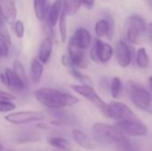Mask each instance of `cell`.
<instances>
[{
    "instance_id": "836d02e7",
    "label": "cell",
    "mask_w": 152,
    "mask_h": 151,
    "mask_svg": "<svg viewBox=\"0 0 152 151\" xmlns=\"http://www.w3.org/2000/svg\"><path fill=\"white\" fill-rule=\"evenodd\" d=\"M82 5H85L87 8H92L94 4V0H79Z\"/></svg>"
},
{
    "instance_id": "f1b7e54d",
    "label": "cell",
    "mask_w": 152,
    "mask_h": 151,
    "mask_svg": "<svg viewBox=\"0 0 152 151\" xmlns=\"http://www.w3.org/2000/svg\"><path fill=\"white\" fill-rule=\"evenodd\" d=\"M13 31H14V34L15 36L21 39L24 36V33H25V27H24V24L21 20H17L14 21L13 23Z\"/></svg>"
},
{
    "instance_id": "8fae6325",
    "label": "cell",
    "mask_w": 152,
    "mask_h": 151,
    "mask_svg": "<svg viewBox=\"0 0 152 151\" xmlns=\"http://www.w3.org/2000/svg\"><path fill=\"white\" fill-rule=\"evenodd\" d=\"M0 80L12 92L20 93L27 88L25 84L18 77L13 69L6 68L3 74L0 75Z\"/></svg>"
},
{
    "instance_id": "d4e9b609",
    "label": "cell",
    "mask_w": 152,
    "mask_h": 151,
    "mask_svg": "<svg viewBox=\"0 0 152 151\" xmlns=\"http://www.w3.org/2000/svg\"><path fill=\"white\" fill-rule=\"evenodd\" d=\"M136 63H137V66L141 69H146L149 66L150 60H149V56L145 48L142 47L137 50Z\"/></svg>"
},
{
    "instance_id": "4316f807",
    "label": "cell",
    "mask_w": 152,
    "mask_h": 151,
    "mask_svg": "<svg viewBox=\"0 0 152 151\" xmlns=\"http://www.w3.org/2000/svg\"><path fill=\"white\" fill-rule=\"evenodd\" d=\"M70 66H71V68H70L71 74L77 81H79L82 85H93V82H92V80H91V78L89 77H87L86 75L81 73L77 69V68H76V67H74L72 65H70Z\"/></svg>"
},
{
    "instance_id": "d6986e66",
    "label": "cell",
    "mask_w": 152,
    "mask_h": 151,
    "mask_svg": "<svg viewBox=\"0 0 152 151\" xmlns=\"http://www.w3.org/2000/svg\"><path fill=\"white\" fill-rule=\"evenodd\" d=\"M61 10H62V1L61 0H56L50 5L46 20L53 27H55L57 25L60 16H61Z\"/></svg>"
},
{
    "instance_id": "8d00e7d4",
    "label": "cell",
    "mask_w": 152,
    "mask_h": 151,
    "mask_svg": "<svg viewBox=\"0 0 152 151\" xmlns=\"http://www.w3.org/2000/svg\"><path fill=\"white\" fill-rule=\"evenodd\" d=\"M1 59H2V56H1V54H0V61H1Z\"/></svg>"
},
{
    "instance_id": "30bf717a",
    "label": "cell",
    "mask_w": 152,
    "mask_h": 151,
    "mask_svg": "<svg viewBox=\"0 0 152 151\" xmlns=\"http://www.w3.org/2000/svg\"><path fill=\"white\" fill-rule=\"evenodd\" d=\"M69 57L70 60V65L77 69H86L88 66V61L86 53V50H83L70 41H69Z\"/></svg>"
},
{
    "instance_id": "3957f363",
    "label": "cell",
    "mask_w": 152,
    "mask_h": 151,
    "mask_svg": "<svg viewBox=\"0 0 152 151\" xmlns=\"http://www.w3.org/2000/svg\"><path fill=\"white\" fill-rule=\"evenodd\" d=\"M126 90L133 103L140 109L146 110L151 103V96L148 90L141 84L128 80L126 84Z\"/></svg>"
},
{
    "instance_id": "7c38bea8",
    "label": "cell",
    "mask_w": 152,
    "mask_h": 151,
    "mask_svg": "<svg viewBox=\"0 0 152 151\" xmlns=\"http://www.w3.org/2000/svg\"><path fill=\"white\" fill-rule=\"evenodd\" d=\"M115 56L118 65L126 68L132 61V52L129 45L124 41H118L115 47Z\"/></svg>"
},
{
    "instance_id": "484cf974",
    "label": "cell",
    "mask_w": 152,
    "mask_h": 151,
    "mask_svg": "<svg viewBox=\"0 0 152 151\" xmlns=\"http://www.w3.org/2000/svg\"><path fill=\"white\" fill-rule=\"evenodd\" d=\"M48 143L57 149L63 150H70V145L69 142L61 137H52L48 139Z\"/></svg>"
},
{
    "instance_id": "7a4b0ae2",
    "label": "cell",
    "mask_w": 152,
    "mask_h": 151,
    "mask_svg": "<svg viewBox=\"0 0 152 151\" xmlns=\"http://www.w3.org/2000/svg\"><path fill=\"white\" fill-rule=\"evenodd\" d=\"M34 95L39 103L50 109L70 107L79 101V100L74 95L48 87H43L36 90Z\"/></svg>"
},
{
    "instance_id": "83f0119b",
    "label": "cell",
    "mask_w": 152,
    "mask_h": 151,
    "mask_svg": "<svg viewBox=\"0 0 152 151\" xmlns=\"http://www.w3.org/2000/svg\"><path fill=\"white\" fill-rule=\"evenodd\" d=\"M110 93L111 96L113 98H118L121 93L122 90V82L120 80L119 77H115L112 78L111 82H110Z\"/></svg>"
},
{
    "instance_id": "d6a6232c",
    "label": "cell",
    "mask_w": 152,
    "mask_h": 151,
    "mask_svg": "<svg viewBox=\"0 0 152 151\" xmlns=\"http://www.w3.org/2000/svg\"><path fill=\"white\" fill-rule=\"evenodd\" d=\"M15 100V96L10 93L0 90V101H13Z\"/></svg>"
},
{
    "instance_id": "5bb4252c",
    "label": "cell",
    "mask_w": 152,
    "mask_h": 151,
    "mask_svg": "<svg viewBox=\"0 0 152 151\" xmlns=\"http://www.w3.org/2000/svg\"><path fill=\"white\" fill-rule=\"evenodd\" d=\"M51 115L55 119L53 122L55 125H75L78 124L77 117L66 110H62L61 109H51Z\"/></svg>"
},
{
    "instance_id": "ac0fdd59",
    "label": "cell",
    "mask_w": 152,
    "mask_h": 151,
    "mask_svg": "<svg viewBox=\"0 0 152 151\" xmlns=\"http://www.w3.org/2000/svg\"><path fill=\"white\" fill-rule=\"evenodd\" d=\"M33 6L36 17L41 21H45L50 8L49 0H34Z\"/></svg>"
},
{
    "instance_id": "5b68a950",
    "label": "cell",
    "mask_w": 152,
    "mask_h": 151,
    "mask_svg": "<svg viewBox=\"0 0 152 151\" xmlns=\"http://www.w3.org/2000/svg\"><path fill=\"white\" fill-rule=\"evenodd\" d=\"M114 126L126 136H144L148 133L149 131L148 127L139 118H131L118 121Z\"/></svg>"
},
{
    "instance_id": "8992f818",
    "label": "cell",
    "mask_w": 152,
    "mask_h": 151,
    "mask_svg": "<svg viewBox=\"0 0 152 151\" xmlns=\"http://www.w3.org/2000/svg\"><path fill=\"white\" fill-rule=\"evenodd\" d=\"M104 114L107 117L113 118L117 121L131 118H139L127 105L115 101L107 104V108Z\"/></svg>"
},
{
    "instance_id": "9a60e30c",
    "label": "cell",
    "mask_w": 152,
    "mask_h": 151,
    "mask_svg": "<svg viewBox=\"0 0 152 151\" xmlns=\"http://www.w3.org/2000/svg\"><path fill=\"white\" fill-rule=\"evenodd\" d=\"M0 4L7 23L13 24L16 20L17 15V9L14 0H0Z\"/></svg>"
},
{
    "instance_id": "e0dca14e",
    "label": "cell",
    "mask_w": 152,
    "mask_h": 151,
    "mask_svg": "<svg viewBox=\"0 0 152 151\" xmlns=\"http://www.w3.org/2000/svg\"><path fill=\"white\" fill-rule=\"evenodd\" d=\"M71 134H72L73 139L76 141V142L80 147H82L83 149H86V150H93L95 149L94 143L82 131H80L78 129H73L72 132H71Z\"/></svg>"
},
{
    "instance_id": "74e56055",
    "label": "cell",
    "mask_w": 152,
    "mask_h": 151,
    "mask_svg": "<svg viewBox=\"0 0 152 151\" xmlns=\"http://www.w3.org/2000/svg\"><path fill=\"white\" fill-rule=\"evenodd\" d=\"M1 149H2V145L0 144V150H1Z\"/></svg>"
},
{
    "instance_id": "1f68e13d",
    "label": "cell",
    "mask_w": 152,
    "mask_h": 151,
    "mask_svg": "<svg viewBox=\"0 0 152 151\" xmlns=\"http://www.w3.org/2000/svg\"><path fill=\"white\" fill-rule=\"evenodd\" d=\"M45 24H44V27H43V28H44V32H45V34L46 35V36H49V37H51L52 39L54 37V31H53V27L47 21V20H45V22H44Z\"/></svg>"
},
{
    "instance_id": "603a6c76",
    "label": "cell",
    "mask_w": 152,
    "mask_h": 151,
    "mask_svg": "<svg viewBox=\"0 0 152 151\" xmlns=\"http://www.w3.org/2000/svg\"><path fill=\"white\" fill-rule=\"evenodd\" d=\"M13 71L18 76V77L25 84V85L28 87L29 82H28V77L27 75L26 69H25L24 66L22 65V63L18 60H15L13 61Z\"/></svg>"
},
{
    "instance_id": "2e32d148",
    "label": "cell",
    "mask_w": 152,
    "mask_h": 151,
    "mask_svg": "<svg viewBox=\"0 0 152 151\" xmlns=\"http://www.w3.org/2000/svg\"><path fill=\"white\" fill-rule=\"evenodd\" d=\"M53 52V39L49 36L44 38L38 51V60L42 63H47Z\"/></svg>"
},
{
    "instance_id": "ba28073f",
    "label": "cell",
    "mask_w": 152,
    "mask_h": 151,
    "mask_svg": "<svg viewBox=\"0 0 152 151\" xmlns=\"http://www.w3.org/2000/svg\"><path fill=\"white\" fill-rule=\"evenodd\" d=\"M71 89L81 95L82 97L86 98L87 101L92 102L94 105H95L99 109L102 110V113H105L107 104L103 101V100L98 95V93L94 91L92 85H72Z\"/></svg>"
},
{
    "instance_id": "44dd1931",
    "label": "cell",
    "mask_w": 152,
    "mask_h": 151,
    "mask_svg": "<svg viewBox=\"0 0 152 151\" xmlns=\"http://www.w3.org/2000/svg\"><path fill=\"white\" fill-rule=\"evenodd\" d=\"M82 4L79 0H64L62 1V8L68 15L74 16L80 9Z\"/></svg>"
},
{
    "instance_id": "cb8c5ba5",
    "label": "cell",
    "mask_w": 152,
    "mask_h": 151,
    "mask_svg": "<svg viewBox=\"0 0 152 151\" xmlns=\"http://www.w3.org/2000/svg\"><path fill=\"white\" fill-rule=\"evenodd\" d=\"M6 23H7V21H6V19L4 17V12H3L1 4H0V36L2 38H4L9 44H11V43H12L11 36L8 31Z\"/></svg>"
},
{
    "instance_id": "4fadbf2b",
    "label": "cell",
    "mask_w": 152,
    "mask_h": 151,
    "mask_svg": "<svg viewBox=\"0 0 152 151\" xmlns=\"http://www.w3.org/2000/svg\"><path fill=\"white\" fill-rule=\"evenodd\" d=\"M69 41L76 46L83 50H86L92 44V36L86 28H79L75 31Z\"/></svg>"
},
{
    "instance_id": "ffe728a7",
    "label": "cell",
    "mask_w": 152,
    "mask_h": 151,
    "mask_svg": "<svg viewBox=\"0 0 152 151\" xmlns=\"http://www.w3.org/2000/svg\"><path fill=\"white\" fill-rule=\"evenodd\" d=\"M44 67L39 60L33 59L30 63V77L35 84H39L43 76Z\"/></svg>"
},
{
    "instance_id": "f546056e",
    "label": "cell",
    "mask_w": 152,
    "mask_h": 151,
    "mask_svg": "<svg viewBox=\"0 0 152 151\" xmlns=\"http://www.w3.org/2000/svg\"><path fill=\"white\" fill-rule=\"evenodd\" d=\"M16 109V106L11 101H0V112L7 113Z\"/></svg>"
},
{
    "instance_id": "52a82bcc",
    "label": "cell",
    "mask_w": 152,
    "mask_h": 151,
    "mask_svg": "<svg viewBox=\"0 0 152 151\" xmlns=\"http://www.w3.org/2000/svg\"><path fill=\"white\" fill-rule=\"evenodd\" d=\"M45 116L41 111L25 110L11 113L4 117V119L12 125H25L32 122H38L44 119Z\"/></svg>"
},
{
    "instance_id": "4dcf8cb0",
    "label": "cell",
    "mask_w": 152,
    "mask_h": 151,
    "mask_svg": "<svg viewBox=\"0 0 152 151\" xmlns=\"http://www.w3.org/2000/svg\"><path fill=\"white\" fill-rule=\"evenodd\" d=\"M8 43L0 36V54L4 58H7L9 55V46Z\"/></svg>"
},
{
    "instance_id": "e575fe53",
    "label": "cell",
    "mask_w": 152,
    "mask_h": 151,
    "mask_svg": "<svg viewBox=\"0 0 152 151\" xmlns=\"http://www.w3.org/2000/svg\"><path fill=\"white\" fill-rule=\"evenodd\" d=\"M147 32H148V35H149L150 38L152 40V22H151L147 26Z\"/></svg>"
},
{
    "instance_id": "6da1fadb",
    "label": "cell",
    "mask_w": 152,
    "mask_h": 151,
    "mask_svg": "<svg viewBox=\"0 0 152 151\" xmlns=\"http://www.w3.org/2000/svg\"><path fill=\"white\" fill-rule=\"evenodd\" d=\"M93 135L96 142L102 145L110 146L117 151H131L133 144L129 139L114 125L95 123L93 125Z\"/></svg>"
},
{
    "instance_id": "f35d334b",
    "label": "cell",
    "mask_w": 152,
    "mask_h": 151,
    "mask_svg": "<svg viewBox=\"0 0 152 151\" xmlns=\"http://www.w3.org/2000/svg\"><path fill=\"white\" fill-rule=\"evenodd\" d=\"M0 151H4V150H0Z\"/></svg>"
},
{
    "instance_id": "7402d4cb",
    "label": "cell",
    "mask_w": 152,
    "mask_h": 151,
    "mask_svg": "<svg viewBox=\"0 0 152 151\" xmlns=\"http://www.w3.org/2000/svg\"><path fill=\"white\" fill-rule=\"evenodd\" d=\"M67 12H65V10L62 8L61 10V13L59 19V31H60V37H61V43H65L67 40V36H68V31H67Z\"/></svg>"
},
{
    "instance_id": "277c9868",
    "label": "cell",
    "mask_w": 152,
    "mask_h": 151,
    "mask_svg": "<svg viewBox=\"0 0 152 151\" xmlns=\"http://www.w3.org/2000/svg\"><path fill=\"white\" fill-rule=\"evenodd\" d=\"M147 31L145 20L138 14H132L127 19L126 37L132 44H137L140 42V36Z\"/></svg>"
},
{
    "instance_id": "d590c367",
    "label": "cell",
    "mask_w": 152,
    "mask_h": 151,
    "mask_svg": "<svg viewBox=\"0 0 152 151\" xmlns=\"http://www.w3.org/2000/svg\"><path fill=\"white\" fill-rule=\"evenodd\" d=\"M149 83H150V86H151V92H152V77H150V79H149Z\"/></svg>"
},
{
    "instance_id": "9c48e42d",
    "label": "cell",
    "mask_w": 152,
    "mask_h": 151,
    "mask_svg": "<svg viewBox=\"0 0 152 151\" xmlns=\"http://www.w3.org/2000/svg\"><path fill=\"white\" fill-rule=\"evenodd\" d=\"M113 55V49L110 44L103 43L100 38H96L90 52L91 59L95 62H108Z\"/></svg>"
}]
</instances>
